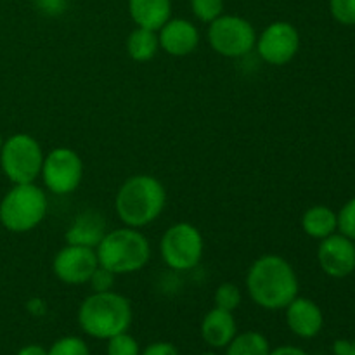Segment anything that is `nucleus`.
<instances>
[{
    "label": "nucleus",
    "instance_id": "b1692460",
    "mask_svg": "<svg viewBox=\"0 0 355 355\" xmlns=\"http://www.w3.org/2000/svg\"><path fill=\"white\" fill-rule=\"evenodd\" d=\"M107 342V355H141V347L134 336L128 335L127 331L120 333L116 336H111Z\"/></svg>",
    "mask_w": 355,
    "mask_h": 355
},
{
    "label": "nucleus",
    "instance_id": "1a4fd4ad",
    "mask_svg": "<svg viewBox=\"0 0 355 355\" xmlns=\"http://www.w3.org/2000/svg\"><path fill=\"white\" fill-rule=\"evenodd\" d=\"M52 194H71L83 179V162L75 149L55 148L44 158L40 172Z\"/></svg>",
    "mask_w": 355,
    "mask_h": 355
},
{
    "label": "nucleus",
    "instance_id": "f03ea898",
    "mask_svg": "<svg viewBox=\"0 0 355 355\" xmlns=\"http://www.w3.org/2000/svg\"><path fill=\"white\" fill-rule=\"evenodd\" d=\"M166 191L153 175H132L125 180L114 198L118 218L127 227L141 229L153 224L163 214Z\"/></svg>",
    "mask_w": 355,
    "mask_h": 355
},
{
    "label": "nucleus",
    "instance_id": "72a5a7b5",
    "mask_svg": "<svg viewBox=\"0 0 355 355\" xmlns=\"http://www.w3.org/2000/svg\"><path fill=\"white\" fill-rule=\"evenodd\" d=\"M200 355H218V354H215V352H205V354H200Z\"/></svg>",
    "mask_w": 355,
    "mask_h": 355
},
{
    "label": "nucleus",
    "instance_id": "c756f323",
    "mask_svg": "<svg viewBox=\"0 0 355 355\" xmlns=\"http://www.w3.org/2000/svg\"><path fill=\"white\" fill-rule=\"evenodd\" d=\"M269 355H307L305 350H302L300 347L295 345H281L276 349H270Z\"/></svg>",
    "mask_w": 355,
    "mask_h": 355
},
{
    "label": "nucleus",
    "instance_id": "393cba45",
    "mask_svg": "<svg viewBox=\"0 0 355 355\" xmlns=\"http://www.w3.org/2000/svg\"><path fill=\"white\" fill-rule=\"evenodd\" d=\"M329 12L345 26L355 24V0H329Z\"/></svg>",
    "mask_w": 355,
    "mask_h": 355
},
{
    "label": "nucleus",
    "instance_id": "7c9ffc66",
    "mask_svg": "<svg viewBox=\"0 0 355 355\" xmlns=\"http://www.w3.org/2000/svg\"><path fill=\"white\" fill-rule=\"evenodd\" d=\"M350 347H352V342H349V340H336L335 345H333V352L335 355H347Z\"/></svg>",
    "mask_w": 355,
    "mask_h": 355
},
{
    "label": "nucleus",
    "instance_id": "423d86ee",
    "mask_svg": "<svg viewBox=\"0 0 355 355\" xmlns=\"http://www.w3.org/2000/svg\"><path fill=\"white\" fill-rule=\"evenodd\" d=\"M44 158L40 142L30 134L10 135L0 149V166L12 184L35 182L42 172Z\"/></svg>",
    "mask_w": 355,
    "mask_h": 355
},
{
    "label": "nucleus",
    "instance_id": "4468645a",
    "mask_svg": "<svg viewBox=\"0 0 355 355\" xmlns=\"http://www.w3.org/2000/svg\"><path fill=\"white\" fill-rule=\"evenodd\" d=\"M286 322L293 335L309 340L321 333L324 315L321 307L311 298L297 297L286 307Z\"/></svg>",
    "mask_w": 355,
    "mask_h": 355
},
{
    "label": "nucleus",
    "instance_id": "0eeeda50",
    "mask_svg": "<svg viewBox=\"0 0 355 355\" xmlns=\"http://www.w3.org/2000/svg\"><path fill=\"white\" fill-rule=\"evenodd\" d=\"M205 239L196 225L189 222H179L168 227L159 241L162 259L170 269H194L203 259Z\"/></svg>",
    "mask_w": 355,
    "mask_h": 355
},
{
    "label": "nucleus",
    "instance_id": "473e14b6",
    "mask_svg": "<svg viewBox=\"0 0 355 355\" xmlns=\"http://www.w3.org/2000/svg\"><path fill=\"white\" fill-rule=\"evenodd\" d=\"M347 355H355V342H352V347H350L349 354H347Z\"/></svg>",
    "mask_w": 355,
    "mask_h": 355
},
{
    "label": "nucleus",
    "instance_id": "5701e85b",
    "mask_svg": "<svg viewBox=\"0 0 355 355\" xmlns=\"http://www.w3.org/2000/svg\"><path fill=\"white\" fill-rule=\"evenodd\" d=\"M191 9L201 23L210 24L224 14V0H191Z\"/></svg>",
    "mask_w": 355,
    "mask_h": 355
},
{
    "label": "nucleus",
    "instance_id": "aec40b11",
    "mask_svg": "<svg viewBox=\"0 0 355 355\" xmlns=\"http://www.w3.org/2000/svg\"><path fill=\"white\" fill-rule=\"evenodd\" d=\"M269 340L260 331L239 333L225 347V355H269Z\"/></svg>",
    "mask_w": 355,
    "mask_h": 355
},
{
    "label": "nucleus",
    "instance_id": "f704fd0d",
    "mask_svg": "<svg viewBox=\"0 0 355 355\" xmlns=\"http://www.w3.org/2000/svg\"><path fill=\"white\" fill-rule=\"evenodd\" d=\"M2 144H3V139H2V134H0V149H2Z\"/></svg>",
    "mask_w": 355,
    "mask_h": 355
},
{
    "label": "nucleus",
    "instance_id": "a878e982",
    "mask_svg": "<svg viewBox=\"0 0 355 355\" xmlns=\"http://www.w3.org/2000/svg\"><path fill=\"white\" fill-rule=\"evenodd\" d=\"M338 215V231L355 241V196L343 205Z\"/></svg>",
    "mask_w": 355,
    "mask_h": 355
},
{
    "label": "nucleus",
    "instance_id": "f3484780",
    "mask_svg": "<svg viewBox=\"0 0 355 355\" xmlns=\"http://www.w3.org/2000/svg\"><path fill=\"white\" fill-rule=\"evenodd\" d=\"M128 14L139 28L158 31L172 17V0H128Z\"/></svg>",
    "mask_w": 355,
    "mask_h": 355
},
{
    "label": "nucleus",
    "instance_id": "bb28decb",
    "mask_svg": "<svg viewBox=\"0 0 355 355\" xmlns=\"http://www.w3.org/2000/svg\"><path fill=\"white\" fill-rule=\"evenodd\" d=\"M89 283L92 284L94 291H110L114 284V274L99 266L96 269V272L92 274Z\"/></svg>",
    "mask_w": 355,
    "mask_h": 355
},
{
    "label": "nucleus",
    "instance_id": "a211bd4d",
    "mask_svg": "<svg viewBox=\"0 0 355 355\" xmlns=\"http://www.w3.org/2000/svg\"><path fill=\"white\" fill-rule=\"evenodd\" d=\"M302 229L309 238L324 239L338 229V215L324 205H315L302 215Z\"/></svg>",
    "mask_w": 355,
    "mask_h": 355
},
{
    "label": "nucleus",
    "instance_id": "20e7f679",
    "mask_svg": "<svg viewBox=\"0 0 355 355\" xmlns=\"http://www.w3.org/2000/svg\"><path fill=\"white\" fill-rule=\"evenodd\" d=\"M99 266L118 274H132L146 267L151 259V246L148 238L139 229L121 227L106 232L96 248Z\"/></svg>",
    "mask_w": 355,
    "mask_h": 355
},
{
    "label": "nucleus",
    "instance_id": "4be33fe9",
    "mask_svg": "<svg viewBox=\"0 0 355 355\" xmlns=\"http://www.w3.org/2000/svg\"><path fill=\"white\" fill-rule=\"evenodd\" d=\"M47 355H90L89 345L78 336H62L52 343Z\"/></svg>",
    "mask_w": 355,
    "mask_h": 355
},
{
    "label": "nucleus",
    "instance_id": "c85d7f7f",
    "mask_svg": "<svg viewBox=\"0 0 355 355\" xmlns=\"http://www.w3.org/2000/svg\"><path fill=\"white\" fill-rule=\"evenodd\" d=\"M141 355H180L177 347L168 342H155L141 350Z\"/></svg>",
    "mask_w": 355,
    "mask_h": 355
},
{
    "label": "nucleus",
    "instance_id": "2eb2a0df",
    "mask_svg": "<svg viewBox=\"0 0 355 355\" xmlns=\"http://www.w3.org/2000/svg\"><path fill=\"white\" fill-rule=\"evenodd\" d=\"M106 220L103 214L97 210H85L76 215L75 220L66 231V245L85 246V248H97L103 238L106 236Z\"/></svg>",
    "mask_w": 355,
    "mask_h": 355
},
{
    "label": "nucleus",
    "instance_id": "cd10ccee",
    "mask_svg": "<svg viewBox=\"0 0 355 355\" xmlns=\"http://www.w3.org/2000/svg\"><path fill=\"white\" fill-rule=\"evenodd\" d=\"M35 6L47 16H59L68 7V0H35Z\"/></svg>",
    "mask_w": 355,
    "mask_h": 355
},
{
    "label": "nucleus",
    "instance_id": "dca6fc26",
    "mask_svg": "<svg viewBox=\"0 0 355 355\" xmlns=\"http://www.w3.org/2000/svg\"><path fill=\"white\" fill-rule=\"evenodd\" d=\"M201 338L211 349H225L238 335V326L232 312L214 307L201 321Z\"/></svg>",
    "mask_w": 355,
    "mask_h": 355
},
{
    "label": "nucleus",
    "instance_id": "f8f14e48",
    "mask_svg": "<svg viewBox=\"0 0 355 355\" xmlns=\"http://www.w3.org/2000/svg\"><path fill=\"white\" fill-rule=\"evenodd\" d=\"M318 260L322 272L335 279H343L355 270V241L342 232L328 236L321 239Z\"/></svg>",
    "mask_w": 355,
    "mask_h": 355
},
{
    "label": "nucleus",
    "instance_id": "2f4dec72",
    "mask_svg": "<svg viewBox=\"0 0 355 355\" xmlns=\"http://www.w3.org/2000/svg\"><path fill=\"white\" fill-rule=\"evenodd\" d=\"M16 355H47V350L40 345H26L19 349V352Z\"/></svg>",
    "mask_w": 355,
    "mask_h": 355
},
{
    "label": "nucleus",
    "instance_id": "39448f33",
    "mask_svg": "<svg viewBox=\"0 0 355 355\" xmlns=\"http://www.w3.org/2000/svg\"><path fill=\"white\" fill-rule=\"evenodd\" d=\"M47 215V196L35 182L14 184L0 201V224L9 232L33 231Z\"/></svg>",
    "mask_w": 355,
    "mask_h": 355
},
{
    "label": "nucleus",
    "instance_id": "9b49d317",
    "mask_svg": "<svg viewBox=\"0 0 355 355\" xmlns=\"http://www.w3.org/2000/svg\"><path fill=\"white\" fill-rule=\"evenodd\" d=\"M99 267L97 253L94 248L66 245L55 253L52 270L55 277L64 284H85Z\"/></svg>",
    "mask_w": 355,
    "mask_h": 355
},
{
    "label": "nucleus",
    "instance_id": "f257e3e1",
    "mask_svg": "<svg viewBox=\"0 0 355 355\" xmlns=\"http://www.w3.org/2000/svg\"><path fill=\"white\" fill-rule=\"evenodd\" d=\"M250 298L266 311L286 309L298 297V276L281 255H262L246 274Z\"/></svg>",
    "mask_w": 355,
    "mask_h": 355
},
{
    "label": "nucleus",
    "instance_id": "6e6552de",
    "mask_svg": "<svg viewBox=\"0 0 355 355\" xmlns=\"http://www.w3.org/2000/svg\"><path fill=\"white\" fill-rule=\"evenodd\" d=\"M208 42L217 54L238 59L255 47L257 31L245 17L222 14L208 26Z\"/></svg>",
    "mask_w": 355,
    "mask_h": 355
},
{
    "label": "nucleus",
    "instance_id": "ddd939ff",
    "mask_svg": "<svg viewBox=\"0 0 355 355\" xmlns=\"http://www.w3.org/2000/svg\"><path fill=\"white\" fill-rule=\"evenodd\" d=\"M158 31L159 49L173 58L193 54L200 45V31L191 21L184 17H173V19L170 17Z\"/></svg>",
    "mask_w": 355,
    "mask_h": 355
},
{
    "label": "nucleus",
    "instance_id": "9d476101",
    "mask_svg": "<svg viewBox=\"0 0 355 355\" xmlns=\"http://www.w3.org/2000/svg\"><path fill=\"white\" fill-rule=\"evenodd\" d=\"M257 52L272 66H284L298 54L300 33L288 21H274L257 37Z\"/></svg>",
    "mask_w": 355,
    "mask_h": 355
},
{
    "label": "nucleus",
    "instance_id": "7ed1b4c3",
    "mask_svg": "<svg viewBox=\"0 0 355 355\" xmlns=\"http://www.w3.org/2000/svg\"><path fill=\"white\" fill-rule=\"evenodd\" d=\"M134 319L132 304L116 291H94L78 309V324L96 340H110L128 331Z\"/></svg>",
    "mask_w": 355,
    "mask_h": 355
},
{
    "label": "nucleus",
    "instance_id": "6ab92c4d",
    "mask_svg": "<svg viewBox=\"0 0 355 355\" xmlns=\"http://www.w3.org/2000/svg\"><path fill=\"white\" fill-rule=\"evenodd\" d=\"M159 51V40L156 31L148 28H135L127 38V52L130 59L137 62L151 61Z\"/></svg>",
    "mask_w": 355,
    "mask_h": 355
},
{
    "label": "nucleus",
    "instance_id": "412c9836",
    "mask_svg": "<svg viewBox=\"0 0 355 355\" xmlns=\"http://www.w3.org/2000/svg\"><path fill=\"white\" fill-rule=\"evenodd\" d=\"M215 307L222 309V311L234 312L236 309L241 305L243 302V293L236 284L232 283H222L220 286L215 290L214 295Z\"/></svg>",
    "mask_w": 355,
    "mask_h": 355
}]
</instances>
